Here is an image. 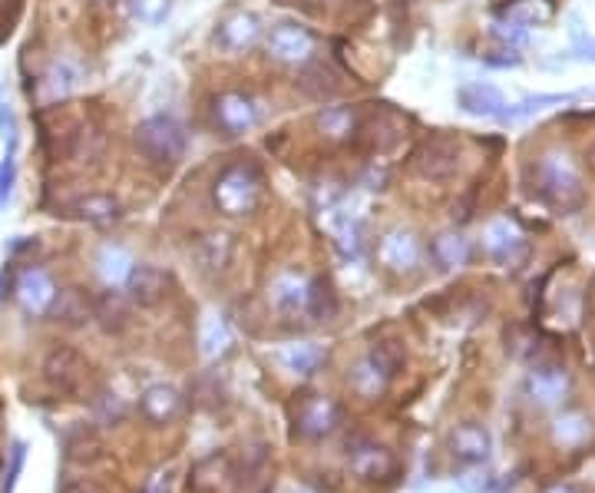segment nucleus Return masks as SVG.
Wrapping results in <instances>:
<instances>
[{"mask_svg":"<svg viewBox=\"0 0 595 493\" xmlns=\"http://www.w3.org/2000/svg\"><path fill=\"white\" fill-rule=\"evenodd\" d=\"M533 189L536 196L556 212L579 209L582 199H586L576 159L562 153V149H549V153L539 156V163L533 166Z\"/></svg>","mask_w":595,"mask_h":493,"instance_id":"nucleus-1","label":"nucleus"},{"mask_svg":"<svg viewBox=\"0 0 595 493\" xmlns=\"http://www.w3.org/2000/svg\"><path fill=\"white\" fill-rule=\"evenodd\" d=\"M186 146H189L186 126L176 116L159 113L136 126V149L153 166H176L186 156Z\"/></svg>","mask_w":595,"mask_h":493,"instance_id":"nucleus-2","label":"nucleus"},{"mask_svg":"<svg viewBox=\"0 0 595 493\" xmlns=\"http://www.w3.org/2000/svg\"><path fill=\"white\" fill-rule=\"evenodd\" d=\"M212 202L222 216H232V219L252 216L258 202H262V179H258L255 169H245V166L225 169L212 186Z\"/></svg>","mask_w":595,"mask_h":493,"instance_id":"nucleus-3","label":"nucleus"},{"mask_svg":"<svg viewBox=\"0 0 595 493\" xmlns=\"http://www.w3.org/2000/svg\"><path fill=\"white\" fill-rule=\"evenodd\" d=\"M265 47L278 63H288V67H305V63H311V57H315L318 40L308 27H301V24H275L272 30H268Z\"/></svg>","mask_w":595,"mask_h":493,"instance_id":"nucleus-4","label":"nucleus"},{"mask_svg":"<svg viewBox=\"0 0 595 493\" xmlns=\"http://www.w3.org/2000/svg\"><path fill=\"white\" fill-rule=\"evenodd\" d=\"M483 249L493 262L516 265L526 255V235L519 232V225L513 219L500 216L483 229Z\"/></svg>","mask_w":595,"mask_h":493,"instance_id":"nucleus-5","label":"nucleus"},{"mask_svg":"<svg viewBox=\"0 0 595 493\" xmlns=\"http://www.w3.org/2000/svg\"><path fill=\"white\" fill-rule=\"evenodd\" d=\"M414 166H417V173L424 179H450V176H457L460 146L453 143V139H443V136L430 139V143H424L417 149Z\"/></svg>","mask_w":595,"mask_h":493,"instance_id":"nucleus-6","label":"nucleus"},{"mask_svg":"<svg viewBox=\"0 0 595 493\" xmlns=\"http://www.w3.org/2000/svg\"><path fill=\"white\" fill-rule=\"evenodd\" d=\"M338 424H341V407L331 398H324V394H311V398L298 404V431L311 437V441L334 434Z\"/></svg>","mask_w":595,"mask_h":493,"instance_id":"nucleus-7","label":"nucleus"},{"mask_svg":"<svg viewBox=\"0 0 595 493\" xmlns=\"http://www.w3.org/2000/svg\"><path fill=\"white\" fill-rule=\"evenodd\" d=\"M348 467L361 480H384L394 474V454L367 437H357L348 447Z\"/></svg>","mask_w":595,"mask_h":493,"instance_id":"nucleus-8","label":"nucleus"},{"mask_svg":"<svg viewBox=\"0 0 595 493\" xmlns=\"http://www.w3.org/2000/svg\"><path fill=\"white\" fill-rule=\"evenodd\" d=\"M215 120L229 136L238 133H248L252 126H258L262 120V113H258V106L252 96L245 93H222L219 100H215Z\"/></svg>","mask_w":595,"mask_h":493,"instance_id":"nucleus-9","label":"nucleus"},{"mask_svg":"<svg viewBox=\"0 0 595 493\" xmlns=\"http://www.w3.org/2000/svg\"><path fill=\"white\" fill-rule=\"evenodd\" d=\"M420 239L410 229H394L387 239L381 242V262L387 272H397V275H410L420 265Z\"/></svg>","mask_w":595,"mask_h":493,"instance_id":"nucleus-10","label":"nucleus"},{"mask_svg":"<svg viewBox=\"0 0 595 493\" xmlns=\"http://www.w3.org/2000/svg\"><path fill=\"white\" fill-rule=\"evenodd\" d=\"M258 40H262V20L255 14H248V10H235V14L225 17L219 30H215V44L232 50V53L255 47Z\"/></svg>","mask_w":595,"mask_h":493,"instance_id":"nucleus-11","label":"nucleus"},{"mask_svg":"<svg viewBox=\"0 0 595 493\" xmlns=\"http://www.w3.org/2000/svg\"><path fill=\"white\" fill-rule=\"evenodd\" d=\"M86 361L77 355L73 348H57L50 351L47 361H43V374H47L50 384H57L60 391H80L86 381Z\"/></svg>","mask_w":595,"mask_h":493,"instance_id":"nucleus-12","label":"nucleus"},{"mask_svg":"<svg viewBox=\"0 0 595 493\" xmlns=\"http://www.w3.org/2000/svg\"><path fill=\"white\" fill-rule=\"evenodd\" d=\"M126 292H129V302L133 305L153 308L169 292V275L162 269H156V265H136L133 275H129V282H126Z\"/></svg>","mask_w":595,"mask_h":493,"instance_id":"nucleus-13","label":"nucleus"},{"mask_svg":"<svg viewBox=\"0 0 595 493\" xmlns=\"http://www.w3.org/2000/svg\"><path fill=\"white\" fill-rule=\"evenodd\" d=\"M17 295L30 315H47L57 302V285L43 269H27L17 282Z\"/></svg>","mask_w":595,"mask_h":493,"instance_id":"nucleus-14","label":"nucleus"},{"mask_svg":"<svg viewBox=\"0 0 595 493\" xmlns=\"http://www.w3.org/2000/svg\"><path fill=\"white\" fill-rule=\"evenodd\" d=\"M232 255H235V242L225 232H209L192 245V259H196V265L205 275L225 272L232 265Z\"/></svg>","mask_w":595,"mask_h":493,"instance_id":"nucleus-15","label":"nucleus"},{"mask_svg":"<svg viewBox=\"0 0 595 493\" xmlns=\"http://www.w3.org/2000/svg\"><path fill=\"white\" fill-rule=\"evenodd\" d=\"M450 447H453V457L463 460V464H483L486 457H490V447H493V437L486 431L483 424H460L457 431L450 437Z\"/></svg>","mask_w":595,"mask_h":493,"instance_id":"nucleus-16","label":"nucleus"},{"mask_svg":"<svg viewBox=\"0 0 595 493\" xmlns=\"http://www.w3.org/2000/svg\"><path fill=\"white\" fill-rule=\"evenodd\" d=\"M526 394L539 407H556L569 394V374L562 368H536L526 378Z\"/></svg>","mask_w":595,"mask_h":493,"instance_id":"nucleus-17","label":"nucleus"},{"mask_svg":"<svg viewBox=\"0 0 595 493\" xmlns=\"http://www.w3.org/2000/svg\"><path fill=\"white\" fill-rule=\"evenodd\" d=\"M308 278L298 272H285L275 278L272 285V302L281 315H305L308 312Z\"/></svg>","mask_w":595,"mask_h":493,"instance_id":"nucleus-18","label":"nucleus"},{"mask_svg":"<svg viewBox=\"0 0 595 493\" xmlns=\"http://www.w3.org/2000/svg\"><path fill=\"white\" fill-rule=\"evenodd\" d=\"M457 103L473 116H493V120H503L506 106H510L503 100V93L490 87V83H470V87H463L457 93Z\"/></svg>","mask_w":595,"mask_h":493,"instance_id":"nucleus-19","label":"nucleus"},{"mask_svg":"<svg viewBox=\"0 0 595 493\" xmlns=\"http://www.w3.org/2000/svg\"><path fill=\"white\" fill-rule=\"evenodd\" d=\"M139 407H143V414L153 424H169V421H176L182 411V394L172 388V384H153V388L143 391Z\"/></svg>","mask_w":595,"mask_h":493,"instance_id":"nucleus-20","label":"nucleus"},{"mask_svg":"<svg viewBox=\"0 0 595 493\" xmlns=\"http://www.w3.org/2000/svg\"><path fill=\"white\" fill-rule=\"evenodd\" d=\"M136 262L123 245H103L100 255H96V272L110 288H126L129 275H133Z\"/></svg>","mask_w":595,"mask_h":493,"instance_id":"nucleus-21","label":"nucleus"},{"mask_svg":"<svg viewBox=\"0 0 595 493\" xmlns=\"http://www.w3.org/2000/svg\"><path fill=\"white\" fill-rule=\"evenodd\" d=\"M328 229L334 235V245L341 249L344 259H357L364 249V225L351 212H334L328 219Z\"/></svg>","mask_w":595,"mask_h":493,"instance_id":"nucleus-22","label":"nucleus"},{"mask_svg":"<svg viewBox=\"0 0 595 493\" xmlns=\"http://www.w3.org/2000/svg\"><path fill=\"white\" fill-rule=\"evenodd\" d=\"M298 87L305 96H311V100H331V96H338L341 80L338 73L324 67V63H311V67L298 73Z\"/></svg>","mask_w":595,"mask_h":493,"instance_id":"nucleus-23","label":"nucleus"},{"mask_svg":"<svg viewBox=\"0 0 595 493\" xmlns=\"http://www.w3.org/2000/svg\"><path fill=\"white\" fill-rule=\"evenodd\" d=\"M281 368L291 371V374H298V378H308V374H315L321 368V361H324V351L318 345H311V341H301V345H288V348H281Z\"/></svg>","mask_w":595,"mask_h":493,"instance_id":"nucleus-24","label":"nucleus"},{"mask_svg":"<svg viewBox=\"0 0 595 493\" xmlns=\"http://www.w3.org/2000/svg\"><path fill=\"white\" fill-rule=\"evenodd\" d=\"M73 216L90 225H110L119 219V202L113 196H103V192H93V196L73 202Z\"/></svg>","mask_w":595,"mask_h":493,"instance_id":"nucleus-25","label":"nucleus"},{"mask_svg":"<svg viewBox=\"0 0 595 493\" xmlns=\"http://www.w3.org/2000/svg\"><path fill=\"white\" fill-rule=\"evenodd\" d=\"M503 20H513L523 30L543 27L553 20V4L549 0H513V4L503 7Z\"/></svg>","mask_w":595,"mask_h":493,"instance_id":"nucleus-26","label":"nucleus"},{"mask_svg":"<svg viewBox=\"0 0 595 493\" xmlns=\"http://www.w3.org/2000/svg\"><path fill=\"white\" fill-rule=\"evenodd\" d=\"M50 312L67 325H83V321L93 318V302L80 288H67V292H57V302H53Z\"/></svg>","mask_w":595,"mask_h":493,"instance_id":"nucleus-27","label":"nucleus"},{"mask_svg":"<svg viewBox=\"0 0 595 493\" xmlns=\"http://www.w3.org/2000/svg\"><path fill=\"white\" fill-rule=\"evenodd\" d=\"M357 130V110L354 106H328L318 113V133L328 139H348Z\"/></svg>","mask_w":595,"mask_h":493,"instance_id":"nucleus-28","label":"nucleus"},{"mask_svg":"<svg viewBox=\"0 0 595 493\" xmlns=\"http://www.w3.org/2000/svg\"><path fill=\"white\" fill-rule=\"evenodd\" d=\"M434 259L443 269H460L470 259V242L460 232H443L434 239Z\"/></svg>","mask_w":595,"mask_h":493,"instance_id":"nucleus-29","label":"nucleus"},{"mask_svg":"<svg viewBox=\"0 0 595 493\" xmlns=\"http://www.w3.org/2000/svg\"><path fill=\"white\" fill-rule=\"evenodd\" d=\"M202 355L205 358H219L225 348L232 345V328L222 315H209L202 321V335H199Z\"/></svg>","mask_w":595,"mask_h":493,"instance_id":"nucleus-30","label":"nucleus"},{"mask_svg":"<svg viewBox=\"0 0 595 493\" xmlns=\"http://www.w3.org/2000/svg\"><path fill=\"white\" fill-rule=\"evenodd\" d=\"M77 87H80V73L77 67H70V63H53L47 77H43V96H47V100L70 96Z\"/></svg>","mask_w":595,"mask_h":493,"instance_id":"nucleus-31","label":"nucleus"},{"mask_svg":"<svg viewBox=\"0 0 595 493\" xmlns=\"http://www.w3.org/2000/svg\"><path fill=\"white\" fill-rule=\"evenodd\" d=\"M308 315L315 321H331L338 315V298H334V288L324 278H315L308 285Z\"/></svg>","mask_w":595,"mask_h":493,"instance_id":"nucleus-32","label":"nucleus"},{"mask_svg":"<svg viewBox=\"0 0 595 493\" xmlns=\"http://www.w3.org/2000/svg\"><path fill=\"white\" fill-rule=\"evenodd\" d=\"M553 434H556V441L562 447H579L582 441H589L592 421L586 414H562L556 421V427H553Z\"/></svg>","mask_w":595,"mask_h":493,"instance_id":"nucleus-33","label":"nucleus"},{"mask_svg":"<svg viewBox=\"0 0 595 493\" xmlns=\"http://www.w3.org/2000/svg\"><path fill=\"white\" fill-rule=\"evenodd\" d=\"M93 318H100V325L106 331H119V328L126 325V318H129L126 302L116 292H106V295H100L93 302Z\"/></svg>","mask_w":595,"mask_h":493,"instance_id":"nucleus-34","label":"nucleus"},{"mask_svg":"<svg viewBox=\"0 0 595 493\" xmlns=\"http://www.w3.org/2000/svg\"><path fill=\"white\" fill-rule=\"evenodd\" d=\"M572 96H562V93H543V96H526L523 103H513V106H506V113H503V120H529L533 113L539 110H546V106H559V103H569Z\"/></svg>","mask_w":595,"mask_h":493,"instance_id":"nucleus-35","label":"nucleus"},{"mask_svg":"<svg viewBox=\"0 0 595 493\" xmlns=\"http://www.w3.org/2000/svg\"><path fill=\"white\" fill-rule=\"evenodd\" d=\"M367 361H371L374 368L381 371L387 381H391L394 374H397L400 368H404V351H400V348L394 345V341H381V345L371 348V355H367Z\"/></svg>","mask_w":595,"mask_h":493,"instance_id":"nucleus-36","label":"nucleus"},{"mask_svg":"<svg viewBox=\"0 0 595 493\" xmlns=\"http://www.w3.org/2000/svg\"><path fill=\"white\" fill-rule=\"evenodd\" d=\"M126 4H129V17L149 27L162 24L172 14V0H126Z\"/></svg>","mask_w":595,"mask_h":493,"instance_id":"nucleus-37","label":"nucleus"},{"mask_svg":"<svg viewBox=\"0 0 595 493\" xmlns=\"http://www.w3.org/2000/svg\"><path fill=\"white\" fill-rule=\"evenodd\" d=\"M351 384H354V391H361V394H364V398H377V394H381V391L387 388V378H384L381 371L374 368L371 361L364 358V361L354 368V374H351Z\"/></svg>","mask_w":595,"mask_h":493,"instance_id":"nucleus-38","label":"nucleus"},{"mask_svg":"<svg viewBox=\"0 0 595 493\" xmlns=\"http://www.w3.org/2000/svg\"><path fill=\"white\" fill-rule=\"evenodd\" d=\"M24 457H27V447L24 444H14L10 447V460L4 467V480H0V493H10L17 484V474L24 470Z\"/></svg>","mask_w":595,"mask_h":493,"instance_id":"nucleus-39","label":"nucleus"},{"mask_svg":"<svg viewBox=\"0 0 595 493\" xmlns=\"http://www.w3.org/2000/svg\"><path fill=\"white\" fill-rule=\"evenodd\" d=\"M493 480L496 477L490 474V470H470V474L460 477V487L467 490V493H483V490H490Z\"/></svg>","mask_w":595,"mask_h":493,"instance_id":"nucleus-40","label":"nucleus"},{"mask_svg":"<svg viewBox=\"0 0 595 493\" xmlns=\"http://www.w3.org/2000/svg\"><path fill=\"white\" fill-rule=\"evenodd\" d=\"M493 34L500 37V40H506V44H513V47H519L526 40V30L519 27V24H513V20H496Z\"/></svg>","mask_w":595,"mask_h":493,"instance_id":"nucleus-41","label":"nucleus"},{"mask_svg":"<svg viewBox=\"0 0 595 493\" xmlns=\"http://www.w3.org/2000/svg\"><path fill=\"white\" fill-rule=\"evenodd\" d=\"M63 493H106L100 484H96V480H73V484H67V487H63Z\"/></svg>","mask_w":595,"mask_h":493,"instance_id":"nucleus-42","label":"nucleus"},{"mask_svg":"<svg viewBox=\"0 0 595 493\" xmlns=\"http://www.w3.org/2000/svg\"><path fill=\"white\" fill-rule=\"evenodd\" d=\"M546 493H579L576 487H569V484H559V487H549Z\"/></svg>","mask_w":595,"mask_h":493,"instance_id":"nucleus-43","label":"nucleus"},{"mask_svg":"<svg viewBox=\"0 0 595 493\" xmlns=\"http://www.w3.org/2000/svg\"><path fill=\"white\" fill-rule=\"evenodd\" d=\"M93 4H113V0H93Z\"/></svg>","mask_w":595,"mask_h":493,"instance_id":"nucleus-44","label":"nucleus"}]
</instances>
